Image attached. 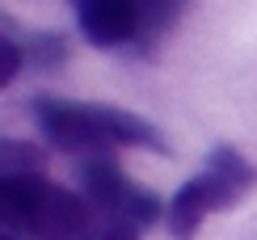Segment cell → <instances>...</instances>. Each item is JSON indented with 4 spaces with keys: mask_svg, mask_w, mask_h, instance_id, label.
<instances>
[{
    "mask_svg": "<svg viewBox=\"0 0 257 240\" xmlns=\"http://www.w3.org/2000/svg\"><path fill=\"white\" fill-rule=\"evenodd\" d=\"M30 114L51 148L68 152L76 160L89 156H114L118 148H144V152H169V139L156 123L139 118L118 105H89L68 97H34Z\"/></svg>",
    "mask_w": 257,
    "mask_h": 240,
    "instance_id": "cell-1",
    "label": "cell"
},
{
    "mask_svg": "<svg viewBox=\"0 0 257 240\" xmlns=\"http://www.w3.org/2000/svg\"><path fill=\"white\" fill-rule=\"evenodd\" d=\"M105 223L84 194L51 177H5L0 173V227L30 240H93Z\"/></svg>",
    "mask_w": 257,
    "mask_h": 240,
    "instance_id": "cell-2",
    "label": "cell"
},
{
    "mask_svg": "<svg viewBox=\"0 0 257 240\" xmlns=\"http://www.w3.org/2000/svg\"><path fill=\"white\" fill-rule=\"evenodd\" d=\"M257 185V169L240 156L232 144L211 148L202 173H194L190 181H181L165 202V227L173 240H194L202 219L215 211H232L236 202H244Z\"/></svg>",
    "mask_w": 257,
    "mask_h": 240,
    "instance_id": "cell-3",
    "label": "cell"
},
{
    "mask_svg": "<svg viewBox=\"0 0 257 240\" xmlns=\"http://www.w3.org/2000/svg\"><path fill=\"white\" fill-rule=\"evenodd\" d=\"M80 194L97 211L114 215V219L135 223L139 232L152 223H165V198L148 185L126 177V169L114 156H89L80 160Z\"/></svg>",
    "mask_w": 257,
    "mask_h": 240,
    "instance_id": "cell-4",
    "label": "cell"
},
{
    "mask_svg": "<svg viewBox=\"0 0 257 240\" xmlns=\"http://www.w3.org/2000/svg\"><path fill=\"white\" fill-rule=\"evenodd\" d=\"M76 9L80 38L97 51L135 47L139 38V9L135 0H68Z\"/></svg>",
    "mask_w": 257,
    "mask_h": 240,
    "instance_id": "cell-5",
    "label": "cell"
},
{
    "mask_svg": "<svg viewBox=\"0 0 257 240\" xmlns=\"http://www.w3.org/2000/svg\"><path fill=\"white\" fill-rule=\"evenodd\" d=\"M139 9V38H135V55H152L156 42L181 21V13L190 9V0H135Z\"/></svg>",
    "mask_w": 257,
    "mask_h": 240,
    "instance_id": "cell-6",
    "label": "cell"
},
{
    "mask_svg": "<svg viewBox=\"0 0 257 240\" xmlns=\"http://www.w3.org/2000/svg\"><path fill=\"white\" fill-rule=\"evenodd\" d=\"M0 173L5 177H47V148H38L34 139L0 135Z\"/></svg>",
    "mask_w": 257,
    "mask_h": 240,
    "instance_id": "cell-7",
    "label": "cell"
},
{
    "mask_svg": "<svg viewBox=\"0 0 257 240\" xmlns=\"http://www.w3.org/2000/svg\"><path fill=\"white\" fill-rule=\"evenodd\" d=\"M21 51H26V63L34 72H59L68 63V42L59 34H34L21 42Z\"/></svg>",
    "mask_w": 257,
    "mask_h": 240,
    "instance_id": "cell-8",
    "label": "cell"
},
{
    "mask_svg": "<svg viewBox=\"0 0 257 240\" xmlns=\"http://www.w3.org/2000/svg\"><path fill=\"white\" fill-rule=\"evenodd\" d=\"M21 68H26V51H21V42L9 38V34H0V89L13 84V76Z\"/></svg>",
    "mask_w": 257,
    "mask_h": 240,
    "instance_id": "cell-9",
    "label": "cell"
},
{
    "mask_svg": "<svg viewBox=\"0 0 257 240\" xmlns=\"http://www.w3.org/2000/svg\"><path fill=\"white\" fill-rule=\"evenodd\" d=\"M93 240H139V227L126 223V219H114V215H105V223L97 227V236Z\"/></svg>",
    "mask_w": 257,
    "mask_h": 240,
    "instance_id": "cell-10",
    "label": "cell"
},
{
    "mask_svg": "<svg viewBox=\"0 0 257 240\" xmlns=\"http://www.w3.org/2000/svg\"><path fill=\"white\" fill-rule=\"evenodd\" d=\"M0 240H17V236H13V232H5V227H0Z\"/></svg>",
    "mask_w": 257,
    "mask_h": 240,
    "instance_id": "cell-11",
    "label": "cell"
}]
</instances>
